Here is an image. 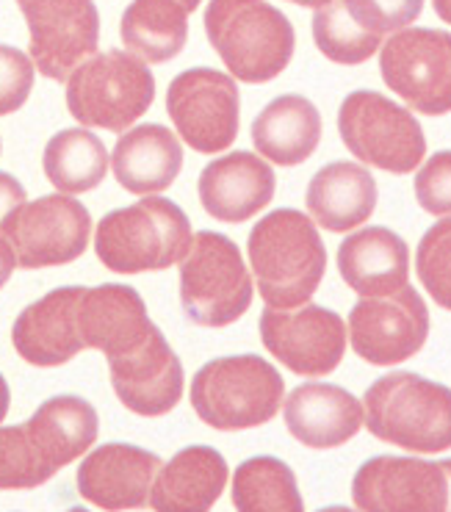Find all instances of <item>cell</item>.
Here are the masks:
<instances>
[{
  "label": "cell",
  "instance_id": "e575fe53",
  "mask_svg": "<svg viewBox=\"0 0 451 512\" xmlns=\"http://www.w3.org/2000/svg\"><path fill=\"white\" fill-rule=\"evenodd\" d=\"M449 169H451V155L449 150L435 153L429 158L427 164L421 167L416 178V197L418 203L427 208L429 214L446 216L451 208V194H449Z\"/></svg>",
  "mask_w": 451,
  "mask_h": 512
},
{
  "label": "cell",
  "instance_id": "83f0119b",
  "mask_svg": "<svg viewBox=\"0 0 451 512\" xmlns=\"http://www.w3.org/2000/svg\"><path fill=\"white\" fill-rule=\"evenodd\" d=\"M252 142L261 158L280 167H297L321 142L319 108L302 95L274 97L252 122Z\"/></svg>",
  "mask_w": 451,
  "mask_h": 512
},
{
  "label": "cell",
  "instance_id": "9c48e42d",
  "mask_svg": "<svg viewBox=\"0 0 451 512\" xmlns=\"http://www.w3.org/2000/svg\"><path fill=\"white\" fill-rule=\"evenodd\" d=\"M382 81L418 114L451 108V39L438 28H402L382 45Z\"/></svg>",
  "mask_w": 451,
  "mask_h": 512
},
{
  "label": "cell",
  "instance_id": "8fae6325",
  "mask_svg": "<svg viewBox=\"0 0 451 512\" xmlns=\"http://www.w3.org/2000/svg\"><path fill=\"white\" fill-rule=\"evenodd\" d=\"M236 81L211 67H194L180 72L169 84L167 114L197 153H222L238 136Z\"/></svg>",
  "mask_w": 451,
  "mask_h": 512
},
{
  "label": "cell",
  "instance_id": "ba28073f",
  "mask_svg": "<svg viewBox=\"0 0 451 512\" xmlns=\"http://www.w3.org/2000/svg\"><path fill=\"white\" fill-rule=\"evenodd\" d=\"M338 133L349 153L363 164L407 175L418 169L427 153V139L418 120L391 97L360 89L341 103Z\"/></svg>",
  "mask_w": 451,
  "mask_h": 512
},
{
  "label": "cell",
  "instance_id": "44dd1931",
  "mask_svg": "<svg viewBox=\"0 0 451 512\" xmlns=\"http://www.w3.org/2000/svg\"><path fill=\"white\" fill-rule=\"evenodd\" d=\"M277 178L272 167L255 153H230L216 158L200 175V203L208 214L236 225L261 214L272 203Z\"/></svg>",
  "mask_w": 451,
  "mask_h": 512
},
{
  "label": "cell",
  "instance_id": "ffe728a7",
  "mask_svg": "<svg viewBox=\"0 0 451 512\" xmlns=\"http://www.w3.org/2000/svg\"><path fill=\"white\" fill-rule=\"evenodd\" d=\"M84 288L64 286L31 302L12 327L17 355L31 366H61L72 360L84 344L78 335V302Z\"/></svg>",
  "mask_w": 451,
  "mask_h": 512
},
{
  "label": "cell",
  "instance_id": "4316f807",
  "mask_svg": "<svg viewBox=\"0 0 451 512\" xmlns=\"http://www.w3.org/2000/svg\"><path fill=\"white\" fill-rule=\"evenodd\" d=\"M305 200L313 225L327 227L333 233H346L374 214L377 180L360 164L333 161L310 178Z\"/></svg>",
  "mask_w": 451,
  "mask_h": 512
},
{
  "label": "cell",
  "instance_id": "836d02e7",
  "mask_svg": "<svg viewBox=\"0 0 451 512\" xmlns=\"http://www.w3.org/2000/svg\"><path fill=\"white\" fill-rule=\"evenodd\" d=\"M34 64L23 50L0 45V117L23 106L34 89Z\"/></svg>",
  "mask_w": 451,
  "mask_h": 512
},
{
  "label": "cell",
  "instance_id": "2e32d148",
  "mask_svg": "<svg viewBox=\"0 0 451 512\" xmlns=\"http://www.w3.org/2000/svg\"><path fill=\"white\" fill-rule=\"evenodd\" d=\"M313 42L335 64H363L421 14V3H313Z\"/></svg>",
  "mask_w": 451,
  "mask_h": 512
},
{
  "label": "cell",
  "instance_id": "d590c367",
  "mask_svg": "<svg viewBox=\"0 0 451 512\" xmlns=\"http://www.w3.org/2000/svg\"><path fill=\"white\" fill-rule=\"evenodd\" d=\"M28 203L25 200V186L17 178H12L9 172H0V225L9 219V216L23 208Z\"/></svg>",
  "mask_w": 451,
  "mask_h": 512
},
{
  "label": "cell",
  "instance_id": "6da1fadb",
  "mask_svg": "<svg viewBox=\"0 0 451 512\" xmlns=\"http://www.w3.org/2000/svg\"><path fill=\"white\" fill-rule=\"evenodd\" d=\"M250 263L263 302L274 310L305 305L327 269V250L308 214L277 208L252 227Z\"/></svg>",
  "mask_w": 451,
  "mask_h": 512
},
{
  "label": "cell",
  "instance_id": "74e56055",
  "mask_svg": "<svg viewBox=\"0 0 451 512\" xmlns=\"http://www.w3.org/2000/svg\"><path fill=\"white\" fill-rule=\"evenodd\" d=\"M9 402H12L9 382L3 380V374H0V421H3V418H6V413H9Z\"/></svg>",
  "mask_w": 451,
  "mask_h": 512
},
{
  "label": "cell",
  "instance_id": "8992f818",
  "mask_svg": "<svg viewBox=\"0 0 451 512\" xmlns=\"http://www.w3.org/2000/svg\"><path fill=\"white\" fill-rule=\"evenodd\" d=\"M180 305L200 327H227L252 305V277L236 241L200 230L180 263Z\"/></svg>",
  "mask_w": 451,
  "mask_h": 512
},
{
  "label": "cell",
  "instance_id": "e0dca14e",
  "mask_svg": "<svg viewBox=\"0 0 451 512\" xmlns=\"http://www.w3.org/2000/svg\"><path fill=\"white\" fill-rule=\"evenodd\" d=\"M108 369L119 402L139 416H164L183 396V366L158 327Z\"/></svg>",
  "mask_w": 451,
  "mask_h": 512
},
{
  "label": "cell",
  "instance_id": "603a6c76",
  "mask_svg": "<svg viewBox=\"0 0 451 512\" xmlns=\"http://www.w3.org/2000/svg\"><path fill=\"white\" fill-rule=\"evenodd\" d=\"M23 432L39 465L53 477L59 468L95 446L100 418L95 407L81 396H53L25 421Z\"/></svg>",
  "mask_w": 451,
  "mask_h": 512
},
{
  "label": "cell",
  "instance_id": "4fadbf2b",
  "mask_svg": "<svg viewBox=\"0 0 451 512\" xmlns=\"http://www.w3.org/2000/svg\"><path fill=\"white\" fill-rule=\"evenodd\" d=\"M429 310L416 288L404 286L385 297H363L349 313L352 349L374 366H393L427 344Z\"/></svg>",
  "mask_w": 451,
  "mask_h": 512
},
{
  "label": "cell",
  "instance_id": "d4e9b609",
  "mask_svg": "<svg viewBox=\"0 0 451 512\" xmlns=\"http://www.w3.org/2000/svg\"><path fill=\"white\" fill-rule=\"evenodd\" d=\"M227 485V463L211 446L180 449L150 488L155 512H208Z\"/></svg>",
  "mask_w": 451,
  "mask_h": 512
},
{
  "label": "cell",
  "instance_id": "7a4b0ae2",
  "mask_svg": "<svg viewBox=\"0 0 451 512\" xmlns=\"http://www.w3.org/2000/svg\"><path fill=\"white\" fill-rule=\"evenodd\" d=\"M374 438L407 452L438 454L451 446V393L413 371L385 374L363 396Z\"/></svg>",
  "mask_w": 451,
  "mask_h": 512
},
{
  "label": "cell",
  "instance_id": "ac0fdd59",
  "mask_svg": "<svg viewBox=\"0 0 451 512\" xmlns=\"http://www.w3.org/2000/svg\"><path fill=\"white\" fill-rule=\"evenodd\" d=\"M161 457L131 443H106L78 468V493L100 510H142L150 501Z\"/></svg>",
  "mask_w": 451,
  "mask_h": 512
},
{
  "label": "cell",
  "instance_id": "5b68a950",
  "mask_svg": "<svg viewBox=\"0 0 451 512\" xmlns=\"http://www.w3.org/2000/svg\"><path fill=\"white\" fill-rule=\"evenodd\" d=\"M285 382L269 360L233 355L205 363L191 380L194 413L214 429L261 427L277 416Z\"/></svg>",
  "mask_w": 451,
  "mask_h": 512
},
{
  "label": "cell",
  "instance_id": "cb8c5ba5",
  "mask_svg": "<svg viewBox=\"0 0 451 512\" xmlns=\"http://www.w3.org/2000/svg\"><path fill=\"white\" fill-rule=\"evenodd\" d=\"M338 269L360 297H385L407 286L410 250L388 227H363L338 247Z\"/></svg>",
  "mask_w": 451,
  "mask_h": 512
},
{
  "label": "cell",
  "instance_id": "3957f363",
  "mask_svg": "<svg viewBox=\"0 0 451 512\" xmlns=\"http://www.w3.org/2000/svg\"><path fill=\"white\" fill-rule=\"evenodd\" d=\"M205 34L227 70L244 84H266L277 78L297 45L294 25L272 3H208Z\"/></svg>",
  "mask_w": 451,
  "mask_h": 512
},
{
  "label": "cell",
  "instance_id": "f546056e",
  "mask_svg": "<svg viewBox=\"0 0 451 512\" xmlns=\"http://www.w3.org/2000/svg\"><path fill=\"white\" fill-rule=\"evenodd\" d=\"M42 161L50 183L67 197L97 189L108 172L106 147L86 128H67L56 133L45 147Z\"/></svg>",
  "mask_w": 451,
  "mask_h": 512
},
{
  "label": "cell",
  "instance_id": "f35d334b",
  "mask_svg": "<svg viewBox=\"0 0 451 512\" xmlns=\"http://www.w3.org/2000/svg\"><path fill=\"white\" fill-rule=\"evenodd\" d=\"M319 512H355V510H349V507H324V510Z\"/></svg>",
  "mask_w": 451,
  "mask_h": 512
},
{
  "label": "cell",
  "instance_id": "d6986e66",
  "mask_svg": "<svg viewBox=\"0 0 451 512\" xmlns=\"http://www.w3.org/2000/svg\"><path fill=\"white\" fill-rule=\"evenodd\" d=\"M153 330L155 324L136 288L122 283L84 288L78 302V335L81 344L100 349L106 360L133 352Z\"/></svg>",
  "mask_w": 451,
  "mask_h": 512
},
{
  "label": "cell",
  "instance_id": "8d00e7d4",
  "mask_svg": "<svg viewBox=\"0 0 451 512\" xmlns=\"http://www.w3.org/2000/svg\"><path fill=\"white\" fill-rule=\"evenodd\" d=\"M14 266H17V258H14L12 247H9V244H6V239L0 236V288L9 283Z\"/></svg>",
  "mask_w": 451,
  "mask_h": 512
},
{
  "label": "cell",
  "instance_id": "f1b7e54d",
  "mask_svg": "<svg viewBox=\"0 0 451 512\" xmlns=\"http://www.w3.org/2000/svg\"><path fill=\"white\" fill-rule=\"evenodd\" d=\"M194 9L197 3H131L122 14V42L153 64L175 59L189 39Z\"/></svg>",
  "mask_w": 451,
  "mask_h": 512
},
{
  "label": "cell",
  "instance_id": "d6a6232c",
  "mask_svg": "<svg viewBox=\"0 0 451 512\" xmlns=\"http://www.w3.org/2000/svg\"><path fill=\"white\" fill-rule=\"evenodd\" d=\"M449 236L451 222L443 216L438 225L427 230V236L421 239L418 247V277L427 286L432 299L440 308H449Z\"/></svg>",
  "mask_w": 451,
  "mask_h": 512
},
{
  "label": "cell",
  "instance_id": "5bb4252c",
  "mask_svg": "<svg viewBox=\"0 0 451 512\" xmlns=\"http://www.w3.org/2000/svg\"><path fill=\"white\" fill-rule=\"evenodd\" d=\"M261 341L285 369L299 377H324L346 352V324L335 310L305 305L299 310L266 308Z\"/></svg>",
  "mask_w": 451,
  "mask_h": 512
},
{
  "label": "cell",
  "instance_id": "484cf974",
  "mask_svg": "<svg viewBox=\"0 0 451 512\" xmlns=\"http://www.w3.org/2000/svg\"><path fill=\"white\" fill-rule=\"evenodd\" d=\"M111 169L122 189L131 194H155L169 189L183 169V147L164 125H136L119 136L111 153Z\"/></svg>",
  "mask_w": 451,
  "mask_h": 512
},
{
  "label": "cell",
  "instance_id": "277c9868",
  "mask_svg": "<svg viewBox=\"0 0 451 512\" xmlns=\"http://www.w3.org/2000/svg\"><path fill=\"white\" fill-rule=\"evenodd\" d=\"M191 244V222L183 208L164 197H144L100 219L97 258L111 272H161L180 261Z\"/></svg>",
  "mask_w": 451,
  "mask_h": 512
},
{
  "label": "cell",
  "instance_id": "1f68e13d",
  "mask_svg": "<svg viewBox=\"0 0 451 512\" xmlns=\"http://www.w3.org/2000/svg\"><path fill=\"white\" fill-rule=\"evenodd\" d=\"M48 479L23 427H0V490H31Z\"/></svg>",
  "mask_w": 451,
  "mask_h": 512
},
{
  "label": "cell",
  "instance_id": "30bf717a",
  "mask_svg": "<svg viewBox=\"0 0 451 512\" xmlns=\"http://www.w3.org/2000/svg\"><path fill=\"white\" fill-rule=\"evenodd\" d=\"M89 233L92 216L86 205L67 194L25 203L0 225V236L23 269H45L81 258L89 247Z\"/></svg>",
  "mask_w": 451,
  "mask_h": 512
},
{
  "label": "cell",
  "instance_id": "9a60e30c",
  "mask_svg": "<svg viewBox=\"0 0 451 512\" xmlns=\"http://www.w3.org/2000/svg\"><path fill=\"white\" fill-rule=\"evenodd\" d=\"M31 31V64L50 81H67L97 53L100 14L95 3H20Z\"/></svg>",
  "mask_w": 451,
  "mask_h": 512
},
{
  "label": "cell",
  "instance_id": "7c38bea8",
  "mask_svg": "<svg viewBox=\"0 0 451 512\" xmlns=\"http://www.w3.org/2000/svg\"><path fill=\"white\" fill-rule=\"evenodd\" d=\"M451 463L380 454L357 468L352 499L360 512H449Z\"/></svg>",
  "mask_w": 451,
  "mask_h": 512
},
{
  "label": "cell",
  "instance_id": "ab89813d",
  "mask_svg": "<svg viewBox=\"0 0 451 512\" xmlns=\"http://www.w3.org/2000/svg\"><path fill=\"white\" fill-rule=\"evenodd\" d=\"M67 512H89V510H84V507H72V510H67Z\"/></svg>",
  "mask_w": 451,
  "mask_h": 512
},
{
  "label": "cell",
  "instance_id": "4dcf8cb0",
  "mask_svg": "<svg viewBox=\"0 0 451 512\" xmlns=\"http://www.w3.org/2000/svg\"><path fill=\"white\" fill-rule=\"evenodd\" d=\"M233 504L238 512H305L294 471L277 457H250L238 465Z\"/></svg>",
  "mask_w": 451,
  "mask_h": 512
},
{
  "label": "cell",
  "instance_id": "7402d4cb",
  "mask_svg": "<svg viewBox=\"0 0 451 512\" xmlns=\"http://www.w3.org/2000/svg\"><path fill=\"white\" fill-rule=\"evenodd\" d=\"M285 427L310 449H335L363 427V407L352 393L330 382H305L288 393Z\"/></svg>",
  "mask_w": 451,
  "mask_h": 512
},
{
  "label": "cell",
  "instance_id": "52a82bcc",
  "mask_svg": "<svg viewBox=\"0 0 451 512\" xmlns=\"http://www.w3.org/2000/svg\"><path fill=\"white\" fill-rule=\"evenodd\" d=\"M153 100V72L125 50L95 53L67 78V108L84 128L128 131Z\"/></svg>",
  "mask_w": 451,
  "mask_h": 512
}]
</instances>
